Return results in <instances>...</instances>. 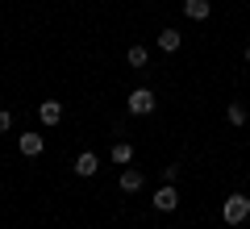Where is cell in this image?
I'll use <instances>...</instances> for the list:
<instances>
[{
	"instance_id": "cell-7",
	"label": "cell",
	"mask_w": 250,
	"mask_h": 229,
	"mask_svg": "<svg viewBox=\"0 0 250 229\" xmlns=\"http://www.w3.org/2000/svg\"><path fill=\"white\" fill-rule=\"evenodd\" d=\"M75 175H80V179H92V175H96V171H100V159H96V154H92V150H83V154H75Z\"/></svg>"
},
{
	"instance_id": "cell-9",
	"label": "cell",
	"mask_w": 250,
	"mask_h": 229,
	"mask_svg": "<svg viewBox=\"0 0 250 229\" xmlns=\"http://www.w3.org/2000/svg\"><path fill=\"white\" fill-rule=\"evenodd\" d=\"M208 13H213V0H184L188 21H208Z\"/></svg>"
},
{
	"instance_id": "cell-11",
	"label": "cell",
	"mask_w": 250,
	"mask_h": 229,
	"mask_svg": "<svg viewBox=\"0 0 250 229\" xmlns=\"http://www.w3.org/2000/svg\"><path fill=\"white\" fill-rule=\"evenodd\" d=\"M225 121H229L233 129H242V125H246V104H242V100H229V104H225Z\"/></svg>"
},
{
	"instance_id": "cell-3",
	"label": "cell",
	"mask_w": 250,
	"mask_h": 229,
	"mask_svg": "<svg viewBox=\"0 0 250 229\" xmlns=\"http://www.w3.org/2000/svg\"><path fill=\"white\" fill-rule=\"evenodd\" d=\"M154 212H175L179 208V192H175V184H163L159 192H154Z\"/></svg>"
},
{
	"instance_id": "cell-12",
	"label": "cell",
	"mask_w": 250,
	"mask_h": 229,
	"mask_svg": "<svg viewBox=\"0 0 250 229\" xmlns=\"http://www.w3.org/2000/svg\"><path fill=\"white\" fill-rule=\"evenodd\" d=\"M125 62H129L134 71H142L146 62H150V50H146V46H129V50H125Z\"/></svg>"
},
{
	"instance_id": "cell-5",
	"label": "cell",
	"mask_w": 250,
	"mask_h": 229,
	"mask_svg": "<svg viewBox=\"0 0 250 229\" xmlns=\"http://www.w3.org/2000/svg\"><path fill=\"white\" fill-rule=\"evenodd\" d=\"M38 121H42L46 129H54V125L62 121V100H42V104H38Z\"/></svg>"
},
{
	"instance_id": "cell-1",
	"label": "cell",
	"mask_w": 250,
	"mask_h": 229,
	"mask_svg": "<svg viewBox=\"0 0 250 229\" xmlns=\"http://www.w3.org/2000/svg\"><path fill=\"white\" fill-rule=\"evenodd\" d=\"M125 108H129L134 117H150L154 108H159V96H154L150 88H134L129 96H125Z\"/></svg>"
},
{
	"instance_id": "cell-4",
	"label": "cell",
	"mask_w": 250,
	"mask_h": 229,
	"mask_svg": "<svg viewBox=\"0 0 250 229\" xmlns=\"http://www.w3.org/2000/svg\"><path fill=\"white\" fill-rule=\"evenodd\" d=\"M142 184H146V175L138 167H121V175H117V187H121L125 196H134V192H142Z\"/></svg>"
},
{
	"instance_id": "cell-15",
	"label": "cell",
	"mask_w": 250,
	"mask_h": 229,
	"mask_svg": "<svg viewBox=\"0 0 250 229\" xmlns=\"http://www.w3.org/2000/svg\"><path fill=\"white\" fill-rule=\"evenodd\" d=\"M246 62H250V46H246Z\"/></svg>"
},
{
	"instance_id": "cell-14",
	"label": "cell",
	"mask_w": 250,
	"mask_h": 229,
	"mask_svg": "<svg viewBox=\"0 0 250 229\" xmlns=\"http://www.w3.org/2000/svg\"><path fill=\"white\" fill-rule=\"evenodd\" d=\"M13 129V113H9V108H0V133H9Z\"/></svg>"
},
{
	"instance_id": "cell-8",
	"label": "cell",
	"mask_w": 250,
	"mask_h": 229,
	"mask_svg": "<svg viewBox=\"0 0 250 229\" xmlns=\"http://www.w3.org/2000/svg\"><path fill=\"white\" fill-rule=\"evenodd\" d=\"M108 159H113L117 167H129V163H134V142L117 138V142H113V150H108Z\"/></svg>"
},
{
	"instance_id": "cell-13",
	"label": "cell",
	"mask_w": 250,
	"mask_h": 229,
	"mask_svg": "<svg viewBox=\"0 0 250 229\" xmlns=\"http://www.w3.org/2000/svg\"><path fill=\"white\" fill-rule=\"evenodd\" d=\"M179 179V163H167V167H163V184H175Z\"/></svg>"
},
{
	"instance_id": "cell-10",
	"label": "cell",
	"mask_w": 250,
	"mask_h": 229,
	"mask_svg": "<svg viewBox=\"0 0 250 229\" xmlns=\"http://www.w3.org/2000/svg\"><path fill=\"white\" fill-rule=\"evenodd\" d=\"M179 42H184V38H179V29H171V25L159 29V50H163V54H175Z\"/></svg>"
},
{
	"instance_id": "cell-6",
	"label": "cell",
	"mask_w": 250,
	"mask_h": 229,
	"mask_svg": "<svg viewBox=\"0 0 250 229\" xmlns=\"http://www.w3.org/2000/svg\"><path fill=\"white\" fill-rule=\"evenodd\" d=\"M17 150L25 154V159H38V154L46 150V138H42V133H21V138H17Z\"/></svg>"
},
{
	"instance_id": "cell-2",
	"label": "cell",
	"mask_w": 250,
	"mask_h": 229,
	"mask_svg": "<svg viewBox=\"0 0 250 229\" xmlns=\"http://www.w3.org/2000/svg\"><path fill=\"white\" fill-rule=\"evenodd\" d=\"M221 217H225V225H242V221L250 217V196H242V192L225 196V204H221Z\"/></svg>"
}]
</instances>
